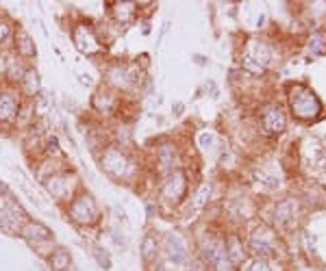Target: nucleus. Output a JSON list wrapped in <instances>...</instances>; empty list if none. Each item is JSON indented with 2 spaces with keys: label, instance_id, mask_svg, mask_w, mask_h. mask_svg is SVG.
Returning a JSON list of instances; mask_svg holds the SVG:
<instances>
[{
  "label": "nucleus",
  "instance_id": "nucleus-1",
  "mask_svg": "<svg viewBox=\"0 0 326 271\" xmlns=\"http://www.w3.org/2000/svg\"><path fill=\"white\" fill-rule=\"evenodd\" d=\"M70 217L78 223H92L96 219V204L92 195H80L70 206Z\"/></svg>",
  "mask_w": 326,
  "mask_h": 271
},
{
  "label": "nucleus",
  "instance_id": "nucleus-2",
  "mask_svg": "<svg viewBox=\"0 0 326 271\" xmlns=\"http://www.w3.org/2000/svg\"><path fill=\"white\" fill-rule=\"evenodd\" d=\"M126 156L122 154L117 148H111V150H107L105 152V156H103V167L105 171H109L111 176H122L124 171H126Z\"/></svg>",
  "mask_w": 326,
  "mask_h": 271
},
{
  "label": "nucleus",
  "instance_id": "nucleus-3",
  "mask_svg": "<svg viewBox=\"0 0 326 271\" xmlns=\"http://www.w3.org/2000/svg\"><path fill=\"white\" fill-rule=\"evenodd\" d=\"M74 43L80 52H87V54L98 52V39L87 26H76L74 29Z\"/></svg>",
  "mask_w": 326,
  "mask_h": 271
},
{
  "label": "nucleus",
  "instance_id": "nucleus-4",
  "mask_svg": "<svg viewBox=\"0 0 326 271\" xmlns=\"http://www.w3.org/2000/svg\"><path fill=\"white\" fill-rule=\"evenodd\" d=\"M22 237L26 241H35V243H42V241H48L52 237V230L46 228L44 223L39 221H26V225L22 228Z\"/></svg>",
  "mask_w": 326,
  "mask_h": 271
},
{
  "label": "nucleus",
  "instance_id": "nucleus-5",
  "mask_svg": "<svg viewBox=\"0 0 326 271\" xmlns=\"http://www.w3.org/2000/svg\"><path fill=\"white\" fill-rule=\"evenodd\" d=\"M166 250H168V254L174 263H185L187 260L185 243L180 241V237H176V234H170V237L166 239Z\"/></svg>",
  "mask_w": 326,
  "mask_h": 271
},
{
  "label": "nucleus",
  "instance_id": "nucleus-6",
  "mask_svg": "<svg viewBox=\"0 0 326 271\" xmlns=\"http://www.w3.org/2000/svg\"><path fill=\"white\" fill-rule=\"evenodd\" d=\"M17 113V98L15 94L11 92H5V94H0V120L3 122H9V120H13Z\"/></svg>",
  "mask_w": 326,
  "mask_h": 271
},
{
  "label": "nucleus",
  "instance_id": "nucleus-7",
  "mask_svg": "<svg viewBox=\"0 0 326 271\" xmlns=\"http://www.w3.org/2000/svg\"><path fill=\"white\" fill-rule=\"evenodd\" d=\"M205 256L211 260V263L220 269V271H229L231 269V263H229V256L226 252L220 247V245H213V247H207L205 250Z\"/></svg>",
  "mask_w": 326,
  "mask_h": 271
},
{
  "label": "nucleus",
  "instance_id": "nucleus-8",
  "mask_svg": "<svg viewBox=\"0 0 326 271\" xmlns=\"http://www.w3.org/2000/svg\"><path fill=\"white\" fill-rule=\"evenodd\" d=\"M15 43H17V52H20L22 57H33V54H35V43H33L31 35L26 31H17Z\"/></svg>",
  "mask_w": 326,
  "mask_h": 271
},
{
  "label": "nucleus",
  "instance_id": "nucleus-9",
  "mask_svg": "<svg viewBox=\"0 0 326 271\" xmlns=\"http://www.w3.org/2000/svg\"><path fill=\"white\" fill-rule=\"evenodd\" d=\"M72 263V258H70V252L66 250H57V252H52V256H50V267L52 271H66Z\"/></svg>",
  "mask_w": 326,
  "mask_h": 271
},
{
  "label": "nucleus",
  "instance_id": "nucleus-10",
  "mask_svg": "<svg viewBox=\"0 0 326 271\" xmlns=\"http://www.w3.org/2000/svg\"><path fill=\"white\" fill-rule=\"evenodd\" d=\"M46 189L54 195V197H63L68 193V185H66V180L59 178V176H52L48 178V183H46Z\"/></svg>",
  "mask_w": 326,
  "mask_h": 271
},
{
  "label": "nucleus",
  "instance_id": "nucleus-11",
  "mask_svg": "<svg viewBox=\"0 0 326 271\" xmlns=\"http://www.w3.org/2000/svg\"><path fill=\"white\" fill-rule=\"evenodd\" d=\"M24 85H26V92L29 94H39V74L35 70H26L24 72Z\"/></svg>",
  "mask_w": 326,
  "mask_h": 271
},
{
  "label": "nucleus",
  "instance_id": "nucleus-12",
  "mask_svg": "<svg viewBox=\"0 0 326 271\" xmlns=\"http://www.w3.org/2000/svg\"><path fill=\"white\" fill-rule=\"evenodd\" d=\"M141 256L146 263H150L152 258L157 256V239L152 237V234H148L146 239H144V245H141Z\"/></svg>",
  "mask_w": 326,
  "mask_h": 271
},
{
  "label": "nucleus",
  "instance_id": "nucleus-13",
  "mask_svg": "<svg viewBox=\"0 0 326 271\" xmlns=\"http://www.w3.org/2000/svg\"><path fill=\"white\" fill-rule=\"evenodd\" d=\"M94 258H96V263L100 265V269H105V271H109L111 269V256H109V252L103 247V245H94Z\"/></svg>",
  "mask_w": 326,
  "mask_h": 271
},
{
  "label": "nucleus",
  "instance_id": "nucleus-14",
  "mask_svg": "<svg viewBox=\"0 0 326 271\" xmlns=\"http://www.w3.org/2000/svg\"><path fill=\"white\" fill-rule=\"evenodd\" d=\"M180 191H183V176L176 174V176L168 183V187H166V195H168V197H178Z\"/></svg>",
  "mask_w": 326,
  "mask_h": 271
},
{
  "label": "nucleus",
  "instance_id": "nucleus-15",
  "mask_svg": "<svg viewBox=\"0 0 326 271\" xmlns=\"http://www.w3.org/2000/svg\"><path fill=\"white\" fill-rule=\"evenodd\" d=\"M94 106L100 113H107L109 108L113 106V96L111 94H98V96H94Z\"/></svg>",
  "mask_w": 326,
  "mask_h": 271
},
{
  "label": "nucleus",
  "instance_id": "nucleus-16",
  "mask_svg": "<svg viewBox=\"0 0 326 271\" xmlns=\"http://www.w3.org/2000/svg\"><path fill=\"white\" fill-rule=\"evenodd\" d=\"M109 76H111V80L115 85H129V74H126V70H122V67H113L111 72H109Z\"/></svg>",
  "mask_w": 326,
  "mask_h": 271
},
{
  "label": "nucleus",
  "instance_id": "nucleus-17",
  "mask_svg": "<svg viewBox=\"0 0 326 271\" xmlns=\"http://www.w3.org/2000/svg\"><path fill=\"white\" fill-rule=\"evenodd\" d=\"M133 13V5H117V9H115V15H117V20H122V22H126L129 20V15Z\"/></svg>",
  "mask_w": 326,
  "mask_h": 271
},
{
  "label": "nucleus",
  "instance_id": "nucleus-18",
  "mask_svg": "<svg viewBox=\"0 0 326 271\" xmlns=\"http://www.w3.org/2000/svg\"><path fill=\"white\" fill-rule=\"evenodd\" d=\"M9 67H11V70H9V76H11L13 80H22V78H24V72L20 70V65H15L13 59L9 61Z\"/></svg>",
  "mask_w": 326,
  "mask_h": 271
},
{
  "label": "nucleus",
  "instance_id": "nucleus-19",
  "mask_svg": "<svg viewBox=\"0 0 326 271\" xmlns=\"http://www.w3.org/2000/svg\"><path fill=\"white\" fill-rule=\"evenodd\" d=\"M172 146H163L161 148V161H163V167H170V161H172Z\"/></svg>",
  "mask_w": 326,
  "mask_h": 271
},
{
  "label": "nucleus",
  "instance_id": "nucleus-20",
  "mask_svg": "<svg viewBox=\"0 0 326 271\" xmlns=\"http://www.w3.org/2000/svg\"><path fill=\"white\" fill-rule=\"evenodd\" d=\"M46 146H48V152H50V154H61V150H59V141H57V137H50V139H48V143H46Z\"/></svg>",
  "mask_w": 326,
  "mask_h": 271
},
{
  "label": "nucleus",
  "instance_id": "nucleus-21",
  "mask_svg": "<svg viewBox=\"0 0 326 271\" xmlns=\"http://www.w3.org/2000/svg\"><path fill=\"white\" fill-rule=\"evenodd\" d=\"M209 195V185H205L200 191H198V197H196V206H202V202H205V197Z\"/></svg>",
  "mask_w": 326,
  "mask_h": 271
},
{
  "label": "nucleus",
  "instance_id": "nucleus-22",
  "mask_svg": "<svg viewBox=\"0 0 326 271\" xmlns=\"http://www.w3.org/2000/svg\"><path fill=\"white\" fill-rule=\"evenodd\" d=\"M7 37H9V24L0 22V43H3Z\"/></svg>",
  "mask_w": 326,
  "mask_h": 271
},
{
  "label": "nucleus",
  "instance_id": "nucleus-23",
  "mask_svg": "<svg viewBox=\"0 0 326 271\" xmlns=\"http://www.w3.org/2000/svg\"><path fill=\"white\" fill-rule=\"evenodd\" d=\"M250 271H268V265L266 263H255L250 267Z\"/></svg>",
  "mask_w": 326,
  "mask_h": 271
},
{
  "label": "nucleus",
  "instance_id": "nucleus-24",
  "mask_svg": "<svg viewBox=\"0 0 326 271\" xmlns=\"http://www.w3.org/2000/svg\"><path fill=\"white\" fill-rule=\"evenodd\" d=\"M80 83H83V85H92V78H89V76H80Z\"/></svg>",
  "mask_w": 326,
  "mask_h": 271
},
{
  "label": "nucleus",
  "instance_id": "nucleus-25",
  "mask_svg": "<svg viewBox=\"0 0 326 271\" xmlns=\"http://www.w3.org/2000/svg\"><path fill=\"white\" fill-rule=\"evenodd\" d=\"M159 271H166V267H159Z\"/></svg>",
  "mask_w": 326,
  "mask_h": 271
}]
</instances>
